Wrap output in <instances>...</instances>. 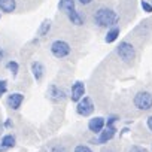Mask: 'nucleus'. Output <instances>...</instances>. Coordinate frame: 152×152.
Returning a JSON list of instances; mask_svg holds the SVG:
<instances>
[{"instance_id":"f257e3e1","label":"nucleus","mask_w":152,"mask_h":152,"mask_svg":"<svg viewBox=\"0 0 152 152\" xmlns=\"http://www.w3.org/2000/svg\"><path fill=\"white\" fill-rule=\"evenodd\" d=\"M94 23L102 27V28H112V27H116V24L119 23V15L110 9V8H99L96 12H94Z\"/></svg>"},{"instance_id":"f03ea898","label":"nucleus","mask_w":152,"mask_h":152,"mask_svg":"<svg viewBox=\"0 0 152 152\" xmlns=\"http://www.w3.org/2000/svg\"><path fill=\"white\" fill-rule=\"evenodd\" d=\"M116 54H118V57H119L124 63H133V60L136 58V48H134L133 43L124 40V42H121V43L118 45Z\"/></svg>"},{"instance_id":"7ed1b4c3","label":"nucleus","mask_w":152,"mask_h":152,"mask_svg":"<svg viewBox=\"0 0 152 152\" xmlns=\"http://www.w3.org/2000/svg\"><path fill=\"white\" fill-rule=\"evenodd\" d=\"M133 103L139 110H145V112L151 110L152 109V94L149 91H139L136 93Z\"/></svg>"},{"instance_id":"20e7f679","label":"nucleus","mask_w":152,"mask_h":152,"mask_svg":"<svg viewBox=\"0 0 152 152\" xmlns=\"http://www.w3.org/2000/svg\"><path fill=\"white\" fill-rule=\"evenodd\" d=\"M70 52H72V48H70V45L66 40H60L58 39V40H54L51 43V54L55 58H64Z\"/></svg>"},{"instance_id":"39448f33","label":"nucleus","mask_w":152,"mask_h":152,"mask_svg":"<svg viewBox=\"0 0 152 152\" xmlns=\"http://www.w3.org/2000/svg\"><path fill=\"white\" fill-rule=\"evenodd\" d=\"M93 112H94V103L90 97H84L76 104V113L79 116H90Z\"/></svg>"},{"instance_id":"423d86ee","label":"nucleus","mask_w":152,"mask_h":152,"mask_svg":"<svg viewBox=\"0 0 152 152\" xmlns=\"http://www.w3.org/2000/svg\"><path fill=\"white\" fill-rule=\"evenodd\" d=\"M116 127H106L96 139H93L91 140V143H96V145H104V143H107V142H110L113 137H115V134H116Z\"/></svg>"},{"instance_id":"0eeeda50","label":"nucleus","mask_w":152,"mask_h":152,"mask_svg":"<svg viewBox=\"0 0 152 152\" xmlns=\"http://www.w3.org/2000/svg\"><path fill=\"white\" fill-rule=\"evenodd\" d=\"M84 97H85V84L81 82V81H76V82L72 85L70 99H72V102H75L76 104H78Z\"/></svg>"},{"instance_id":"6e6552de","label":"nucleus","mask_w":152,"mask_h":152,"mask_svg":"<svg viewBox=\"0 0 152 152\" xmlns=\"http://www.w3.org/2000/svg\"><path fill=\"white\" fill-rule=\"evenodd\" d=\"M106 128V119L103 116H94L88 121V130L94 134H100L103 130Z\"/></svg>"},{"instance_id":"1a4fd4ad","label":"nucleus","mask_w":152,"mask_h":152,"mask_svg":"<svg viewBox=\"0 0 152 152\" xmlns=\"http://www.w3.org/2000/svg\"><path fill=\"white\" fill-rule=\"evenodd\" d=\"M48 97H49L51 102L60 103V102H63V100L66 99V93H64L63 88H60V87H57V85H51V87L48 88Z\"/></svg>"},{"instance_id":"9d476101","label":"nucleus","mask_w":152,"mask_h":152,"mask_svg":"<svg viewBox=\"0 0 152 152\" xmlns=\"http://www.w3.org/2000/svg\"><path fill=\"white\" fill-rule=\"evenodd\" d=\"M6 103H8V106L12 110H18L21 107V104L24 103V94H21V93H12V94L8 96Z\"/></svg>"},{"instance_id":"9b49d317","label":"nucleus","mask_w":152,"mask_h":152,"mask_svg":"<svg viewBox=\"0 0 152 152\" xmlns=\"http://www.w3.org/2000/svg\"><path fill=\"white\" fill-rule=\"evenodd\" d=\"M58 9L67 15L69 12L76 9V2L75 0H60L58 2Z\"/></svg>"},{"instance_id":"f8f14e48","label":"nucleus","mask_w":152,"mask_h":152,"mask_svg":"<svg viewBox=\"0 0 152 152\" xmlns=\"http://www.w3.org/2000/svg\"><path fill=\"white\" fill-rule=\"evenodd\" d=\"M17 143V139L14 134H5L2 137V140H0V146H2V151L5 149H12Z\"/></svg>"},{"instance_id":"ddd939ff","label":"nucleus","mask_w":152,"mask_h":152,"mask_svg":"<svg viewBox=\"0 0 152 152\" xmlns=\"http://www.w3.org/2000/svg\"><path fill=\"white\" fill-rule=\"evenodd\" d=\"M31 73H33V76H34L36 81H40L42 76H43V73H45L43 64H42L40 61H33V63H31Z\"/></svg>"},{"instance_id":"4468645a","label":"nucleus","mask_w":152,"mask_h":152,"mask_svg":"<svg viewBox=\"0 0 152 152\" xmlns=\"http://www.w3.org/2000/svg\"><path fill=\"white\" fill-rule=\"evenodd\" d=\"M17 9L15 0H0V11L5 14H12Z\"/></svg>"},{"instance_id":"2eb2a0df","label":"nucleus","mask_w":152,"mask_h":152,"mask_svg":"<svg viewBox=\"0 0 152 152\" xmlns=\"http://www.w3.org/2000/svg\"><path fill=\"white\" fill-rule=\"evenodd\" d=\"M119 33H121V30H119V27H118V26H116V27L109 28V30H107V33H106L104 42H106V43H113V42L119 37Z\"/></svg>"},{"instance_id":"dca6fc26","label":"nucleus","mask_w":152,"mask_h":152,"mask_svg":"<svg viewBox=\"0 0 152 152\" xmlns=\"http://www.w3.org/2000/svg\"><path fill=\"white\" fill-rule=\"evenodd\" d=\"M67 18H69V21H70L72 24H75V26H82V24H84L82 15L76 11V9L72 11V12H69V14H67Z\"/></svg>"},{"instance_id":"f3484780","label":"nucleus","mask_w":152,"mask_h":152,"mask_svg":"<svg viewBox=\"0 0 152 152\" xmlns=\"http://www.w3.org/2000/svg\"><path fill=\"white\" fill-rule=\"evenodd\" d=\"M49 28H51V23H49V21H43L42 26L39 27V30H37V34H39L40 37H43V36L49 31Z\"/></svg>"},{"instance_id":"a211bd4d","label":"nucleus","mask_w":152,"mask_h":152,"mask_svg":"<svg viewBox=\"0 0 152 152\" xmlns=\"http://www.w3.org/2000/svg\"><path fill=\"white\" fill-rule=\"evenodd\" d=\"M6 69H9V70L12 72V75H14V76H17L20 66H18V63H17V61H8V64H6Z\"/></svg>"},{"instance_id":"6ab92c4d","label":"nucleus","mask_w":152,"mask_h":152,"mask_svg":"<svg viewBox=\"0 0 152 152\" xmlns=\"http://www.w3.org/2000/svg\"><path fill=\"white\" fill-rule=\"evenodd\" d=\"M48 152H69L64 145H54L48 149Z\"/></svg>"},{"instance_id":"aec40b11","label":"nucleus","mask_w":152,"mask_h":152,"mask_svg":"<svg viewBox=\"0 0 152 152\" xmlns=\"http://www.w3.org/2000/svg\"><path fill=\"white\" fill-rule=\"evenodd\" d=\"M140 6H142V9H143L146 14H151V12H152V3L148 2V0H142V2H140Z\"/></svg>"},{"instance_id":"412c9836","label":"nucleus","mask_w":152,"mask_h":152,"mask_svg":"<svg viewBox=\"0 0 152 152\" xmlns=\"http://www.w3.org/2000/svg\"><path fill=\"white\" fill-rule=\"evenodd\" d=\"M119 121V116L116 115H109L107 119H106V127H115V122Z\"/></svg>"},{"instance_id":"4be33fe9","label":"nucleus","mask_w":152,"mask_h":152,"mask_svg":"<svg viewBox=\"0 0 152 152\" xmlns=\"http://www.w3.org/2000/svg\"><path fill=\"white\" fill-rule=\"evenodd\" d=\"M73 152H93V149L87 145H78V146H75Z\"/></svg>"},{"instance_id":"5701e85b","label":"nucleus","mask_w":152,"mask_h":152,"mask_svg":"<svg viewBox=\"0 0 152 152\" xmlns=\"http://www.w3.org/2000/svg\"><path fill=\"white\" fill-rule=\"evenodd\" d=\"M6 91H8V82L5 79H2V81H0V97H2Z\"/></svg>"},{"instance_id":"b1692460","label":"nucleus","mask_w":152,"mask_h":152,"mask_svg":"<svg viewBox=\"0 0 152 152\" xmlns=\"http://www.w3.org/2000/svg\"><path fill=\"white\" fill-rule=\"evenodd\" d=\"M130 152H148L146 148H142V146H131L130 148Z\"/></svg>"},{"instance_id":"393cba45","label":"nucleus","mask_w":152,"mask_h":152,"mask_svg":"<svg viewBox=\"0 0 152 152\" xmlns=\"http://www.w3.org/2000/svg\"><path fill=\"white\" fill-rule=\"evenodd\" d=\"M146 125H148L149 131L152 133V115H151V116H148V119H146Z\"/></svg>"},{"instance_id":"a878e982","label":"nucleus","mask_w":152,"mask_h":152,"mask_svg":"<svg viewBox=\"0 0 152 152\" xmlns=\"http://www.w3.org/2000/svg\"><path fill=\"white\" fill-rule=\"evenodd\" d=\"M78 2H79L82 6H88V5H91V3H93V0H78Z\"/></svg>"},{"instance_id":"bb28decb","label":"nucleus","mask_w":152,"mask_h":152,"mask_svg":"<svg viewBox=\"0 0 152 152\" xmlns=\"http://www.w3.org/2000/svg\"><path fill=\"white\" fill-rule=\"evenodd\" d=\"M100 152H116L115 149H112V148H103Z\"/></svg>"},{"instance_id":"cd10ccee","label":"nucleus","mask_w":152,"mask_h":152,"mask_svg":"<svg viewBox=\"0 0 152 152\" xmlns=\"http://www.w3.org/2000/svg\"><path fill=\"white\" fill-rule=\"evenodd\" d=\"M3 57H5V51H3V48H0V61L3 60Z\"/></svg>"},{"instance_id":"c85d7f7f","label":"nucleus","mask_w":152,"mask_h":152,"mask_svg":"<svg viewBox=\"0 0 152 152\" xmlns=\"http://www.w3.org/2000/svg\"><path fill=\"white\" fill-rule=\"evenodd\" d=\"M0 130H2V124H0Z\"/></svg>"},{"instance_id":"c756f323","label":"nucleus","mask_w":152,"mask_h":152,"mask_svg":"<svg viewBox=\"0 0 152 152\" xmlns=\"http://www.w3.org/2000/svg\"><path fill=\"white\" fill-rule=\"evenodd\" d=\"M151 3H152V0H151Z\"/></svg>"}]
</instances>
